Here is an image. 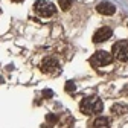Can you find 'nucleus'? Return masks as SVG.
<instances>
[{
  "mask_svg": "<svg viewBox=\"0 0 128 128\" xmlns=\"http://www.w3.org/2000/svg\"><path fill=\"white\" fill-rule=\"evenodd\" d=\"M102 108H104L102 101L98 98V96H87V98H84L81 101V104H79V110H81V113H84L87 116L101 113Z\"/></svg>",
  "mask_w": 128,
  "mask_h": 128,
  "instance_id": "1",
  "label": "nucleus"
},
{
  "mask_svg": "<svg viewBox=\"0 0 128 128\" xmlns=\"http://www.w3.org/2000/svg\"><path fill=\"white\" fill-rule=\"evenodd\" d=\"M34 12L43 18H47V17H52L56 12V6L50 2H47V0H37L34 5Z\"/></svg>",
  "mask_w": 128,
  "mask_h": 128,
  "instance_id": "2",
  "label": "nucleus"
},
{
  "mask_svg": "<svg viewBox=\"0 0 128 128\" xmlns=\"http://www.w3.org/2000/svg\"><path fill=\"white\" fill-rule=\"evenodd\" d=\"M113 56L122 62H128V41L126 40H122V41H118L113 44Z\"/></svg>",
  "mask_w": 128,
  "mask_h": 128,
  "instance_id": "3",
  "label": "nucleus"
},
{
  "mask_svg": "<svg viewBox=\"0 0 128 128\" xmlns=\"http://www.w3.org/2000/svg\"><path fill=\"white\" fill-rule=\"evenodd\" d=\"M90 62H92V66H94V67H104V66H108V64L113 62V56H111L108 52L99 50V52H96L90 58Z\"/></svg>",
  "mask_w": 128,
  "mask_h": 128,
  "instance_id": "4",
  "label": "nucleus"
},
{
  "mask_svg": "<svg viewBox=\"0 0 128 128\" xmlns=\"http://www.w3.org/2000/svg\"><path fill=\"white\" fill-rule=\"evenodd\" d=\"M40 69H41L43 72H46V73H55V72L58 73V70H60V64H58V61H56L55 58L47 56V58H44V60L41 61Z\"/></svg>",
  "mask_w": 128,
  "mask_h": 128,
  "instance_id": "5",
  "label": "nucleus"
},
{
  "mask_svg": "<svg viewBox=\"0 0 128 128\" xmlns=\"http://www.w3.org/2000/svg\"><path fill=\"white\" fill-rule=\"evenodd\" d=\"M111 35H113V30H111L110 28L104 26L101 29H98L94 32V35H93V41L94 43H102V41H107Z\"/></svg>",
  "mask_w": 128,
  "mask_h": 128,
  "instance_id": "6",
  "label": "nucleus"
},
{
  "mask_svg": "<svg viewBox=\"0 0 128 128\" xmlns=\"http://www.w3.org/2000/svg\"><path fill=\"white\" fill-rule=\"evenodd\" d=\"M96 11H98L99 14H102V15H113L116 8L111 3H108V2H102V3H99L98 6H96Z\"/></svg>",
  "mask_w": 128,
  "mask_h": 128,
  "instance_id": "7",
  "label": "nucleus"
},
{
  "mask_svg": "<svg viewBox=\"0 0 128 128\" xmlns=\"http://www.w3.org/2000/svg\"><path fill=\"white\" fill-rule=\"evenodd\" d=\"M93 128H110V119L105 116H101L98 119H94Z\"/></svg>",
  "mask_w": 128,
  "mask_h": 128,
  "instance_id": "8",
  "label": "nucleus"
},
{
  "mask_svg": "<svg viewBox=\"0 0 128 128\" xmlns=\"http://www.w3.org/2000/svg\"><path fill=\"white\" fill-rule=\"evenodd\" d=\"M126 111H128V108H126V105H124V104H114L113 107H111V113H113V114H118V116L125 114Z\"/></svg>",
  "mask_w": 128,
  "mask_h": 128,
  "instance_id": "9",
  "label": "nucleus"
},
{
  "mask_svg": "<svg viewBox=\"0 0 128 128\" xmlns=\"http://www.w3.org/2000/svg\"><path fill=\"white\" fill-rule=\"evenodd\" d=\"M58 5H60V8L61 9H69L70 8V5H72V0H58Z\"/></svg>",
  "mask_w": 128,
  "mask_h": 128,
  "instance_id": "10",
  "label": "nucleus"
},
{
  "mask_svg": "<svg viewBox=\"0 0 128 128\" xmlns=\"http://www.w3.org/2000/svg\"><path fill=\"white\" fill-rule=\"evenodd\" d=\"M46 119H47V122H49V124H56L58 122V116H55V114H47Z\"/></svg>",
  "mask_w": 128,
  "mask_h": 128,
  "instance_id": "11",
  "label": "nucleus"
},
{
  "mask_svg": "<svg viewBox=\"0 0 128 128\" xmlns=\"http://www.w3.org/2000/svg\"><path fill=\"white\" fill-rule=\"evenodd\" d=\"M66 92H75V84H73L72 81H69V82L66 84Z\"/></svg>",
  "mask_w": 128,
  "mask_h": 128,
  "instance_id": "12",
  "label": "nucleus"
},
{
  "mask_svg": "<svg viewBox=\"0 0 128 128\" xmlns=\"http://www.w3.org/2000/svg\"><path fill=\"white\" fill-rule=\"evenodd\" d=\"M14 3H20V2H23V0H12Z\"/></svg>",
  "mask_w": 128,
  "mask_h": 128,
  "instance_id": "13",
  "label": "nucleus"
}]
</instances>
